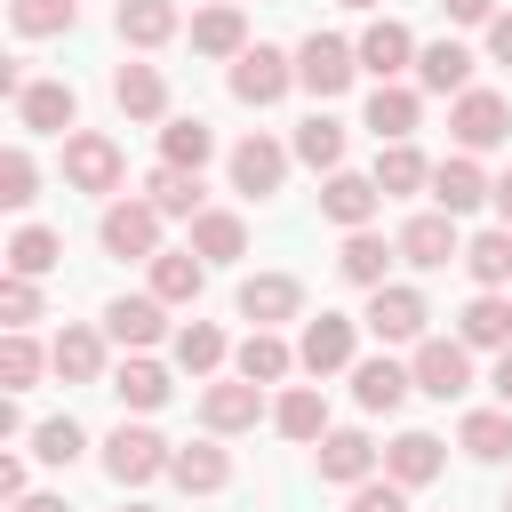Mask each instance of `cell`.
I'll use <instances>...</instances> for the list:
<instances>
[{
    "mask_svg": "<svg viewBox=\"0 0 512 512\" xmlns=\"http://www.w3.org/2000/svg\"><path fill=\"white\" fill-rule=\"evenodd\" d=\"M144 200H152L160 216H200V176H192V168H152V176H144Z\"/></svg>",
    "mask_w": 512,
    "mask_h": 512,
    "instance_id": "42",
    "label": "cell"
},
{
    "mask_svg": "<svg viewBox=\"0 0 512 512\" xmlns=\"http://www.w3.org/2000/svg\"><path fill=\"white\" fill-rule=\"evenodd\" d=\"M176 368H184V376H216V368H224V328H216V320L176 328Z\"/></svg>",
    "mask_w": 512,
    "mask_h": 512,
    "instance_id": "43",
    "label": "cell"
},
{
    "mask_svg": "<svg viewBox=\"0 0 512 512\" xmlns=\"http://www.w3.org/2000/svg\"><path fill=\"white\" fill-rule=\"evenodd\" d=\"M296 160H304V168H328V176H336V168H344V120L312 112V120L296 128Z\"/></svg>",
    "mask_w": 512,
    "mask_h": 512,
    "instance_id": "40",
    "label": "cell"
},
{
    "mask_svg": "<svg viewBox=\"0 0 512 512\" xmlns=\"http://www.w3.org/2000/svg\"><path fill=\"white\" fill-rule=\"evenodd\" d=\"M352 512H408V488L400 480H360L352 488Z\"/></svg>",
    "mask_w": 512,
    "mask_h": 512,
    "instance_id": "49",
    "label": "cell"
},
{
    "mask_svg": "<svg viewBox=\"0 0 512 512\" xmlns=\"http://www.w3.org/2000/svg\"><path fill=\"white\" fill-rule=\"evenodd\" d=\"M32 184H40L32 152H24V144H8V152H0V200H8V208H24V200H32Z\"/></svg>",
    "mask_w": 512,
    "mask_h": 512,
    "instance_id": "47",
    "label": "cell"
},
{
    "mask_svg": "<svg viewBox=\"0 0 512 512\" xmlns=\"http://www.w3.org/2000/svg\"><path fill=\"white\" fill-rule=\"evenodd\" d=\"M232 8H240V0H232Z\"/></svg>",
    "mask_w": 512,
    "mask_h": 512,
    "instance_id": "58",
    "label": "cell"
},
{
    "mask_svg": "<svg viewBox=\"0 0 512 512\" xmlns=\"http://www.w3.org/2000/svg\"><path fill=\"white\" fill-rule=\"evenodd\" d=\"M168 480H176L184 496H216V488L232 480V456H224L216 440H184V448L168 456Z\"/></svg>",
    "mask_w": 512,
    "mask_h": 512,
    "instance_id": "17",
    "label": "cell"
},
{
    "mask_svg": "<svg viewBox=\"0 0 512 512\" xmlns=\"http://www.w3.org/2000/svg\"><path fill=\"white\" fill-rule=\"evenodd\" d=\"M504 512H512V496H504Z\"/></svg>",
    "mask_w": 512,
    "mask_h": 512,
    "instance_id": "57",
    "label": "cell"
},
{
    "mask_svg": "<svg viewBox=\"0 0 512 512\" xmlns=\"http://www.w3.org/2000/svg\"><path fill=\"white\" fill-rule=\"evenodd\" d=\"M488 192H496V184L480 176V160H472V152H448V160L432 168V200H440L448 216H464V208H480Z\"/></svg>",
    "mask_w": 512,
    "mask_h": 512,
    "instance_id": "20",
    "label": "cell"
},
{
    "mask_svg": "<svg viewBox=\"0 0 512 512\" xmlns=\"http://www.w3.org/2000/svg\"><path fill=\"white\" fill-rule=\"evenodd\" d=\"M376 176H352V168H336L328 184H320V216L328 224H344V232H368V216H376Z\"/></svg>",
    "mask_w": 512,
    "mask_h": 512,
    "instance_id": "12",
    "label": "cell"
},
{
    "mask_svg": "<svg viewBox=\"0 0 512 512\" xmlns=\"http://www.w3.org/2000/svg\"><path fill=\"white\" fill-rule=\"evenodd\" d=\"M456 448H464V456H480V464L512 456V408H472V416L456 424Z\"/></svg>",
    "mask_w": 512,
    "mask_h": 512,
    "instance_id": "32",
    "label": "cell"
},
{
    "mask_svg": "<svg viewBox=\"0 0 512 512\" xmlns=\"http://www.w3.org/2000/svg\"><path fill=\"white\" fill-rule=\"evenodd\" d=\"M488 200H496V216H504V232H512V168L496 176V192H488Z\"/></svg>",
    "mask_w": 512,
    "mask_h": 512,
    "instance_id": "52",
    "label": "cell"
},
{
    "mask_svg": "<svg viewBox=\"0 0 512 512\" xmlns=\"http://www.w3.org/2000/svg\"><path fill=\"white\" fill-rule=\"evenodd\" d=\"M296 88V56H280V48H248V56H232V96L240 104H280Z\"/></svg>",
    "mask_w": 512,
    "mask_h": 512,
    "instance_id": "6",
    "label": "cell"
},
{
    "mask_svg": "<svg viewBox=\"0 0 512 512\" xmlns=\"http://www.w3.org/2000/svg\"><path fill=\"white\" fill-rule=\"evenodd\" d=\"M392 248H400V256H408V264H424V272H440V264H448V256H456V264H464V240H456V216H448V208H424V216H408V224H400V240H392Z\"/></svg>",
    "mask_w": 512,
    "mask_h": 512,
    "instance_id": "8",
    "label": "cell"
},
{
    "mask_svg": "<svg viewBox=\"0 0 512 512\" xmlns=\"http://www.w3.org/2000/svg\"><path fill=\"white\" fill-rule=\"evenodd\" d=\"M320 480H336V488L376 480V440H368V432H328V440H320Z\"/></svg>",
    "mask_w": 512,
    "mask_h": 512,
    "instance_id": "21",
    "label": "cell"
},
{
    "mask_svg": "<svg viewBox=\"0 0 512 512\" xmlns=\"http://www.w3.org/2000/svg\"><path fill=\"white\" fill-rule=\"evenodd\" d=\"M296 368H312V376H336V368H352V320H344V312H320V320H304Z\"/></svg>",
    "mask_w": 512,
    "mask_h": 512,
    "instance_id": "14",
    "label": "cell"
},
{
    "mask_svg": "<svg viewBox=\"0 0 512 512\" xmlns=\"http://www.w3.org/2000/svg\"><path fill=\"white\" fill-rule=\"evenodd\" d=\"M192 256H200V264H232V256H248V224H240L232 208H200V216H192Z\"/></svg>",
    "mask_w": 512,
    "mask_h": 512,
    "instance_id": "25",
    "label": "cell"
},
{
    "mask_svg": "<svg viewBox=\"0 0 512 512\" xmlns=\"http://www.w3.org/2000/svg\"><path fill=\"white\" fill-rule=\"evenodd\" d=\"M0 312H8V328H24V320H40V288L8 272V280H0Z\"/></svg>",
    "mask_w": 512,
    "mask_h": 512,
    "instance_id": "48",
    "label": "cell"
},
{
    "mask_svg": "<svg viewBox=\"0 0 512 512\" xmlns=\"http://www.w3.org/2000/svg\"><path fill=\"white\" fill-rule=\"evenodd\" d=\"M112 24L128 48H160V40H176V0H120Z\"/></svg>",
    "mask_w": 512,
    "mask_h": 512,
    "instance_id": "33",
    "label": "cell"
},
{
    "mask_svg": "<svg viewBox=\"0 0 512 512\" xmlns=\"http://www.w3.org/2000/svg\"><path fill=\"white\" fill-rule=\"evenodd\" d=\"M96 240H104V256H160V208L152 200H120V208H104V224H96Z\"/></svg>",
    "mask_w": 512,
    "mask_h": 512,
    "instance_id": "7",
    "label": "cell"
},
{
    "mask_svg": "<svg viewBox=\"0 0 512 512\" xmlns=\"http://www.w3.org/2000/svg\"><path fill=\"white\" fill-rule=\"evenodd\" d=\"M80 448H88V432H80L72 416H48V424H32V456H40V464H72Z\"/></svg>",
    "mask_w": 512,
    "mask_h": 512,
    "instance_id": "46",
    "label": "cell"
},
{
    "mask_svg": "<svg viewBox=\"0 0 512 512\" xmlns=\"http://www.w3.org/2000/svg\"><path fill=\"white\" fill-rule=\"evenodd\" d=\"M40 368H56V360H48V352H40L24 328H8V344H0V384H8V392H24Z\"/></svg>",
    "mask_w": 512,
    "mask_h": 512,
    "instance_id": "45",
    "label": "cell"
},
{
    "mask_svg": "<svg viewBox=\"0 0 512 512\" xmlns=\"http://www.w3.org/2000/svg\"><path fill=\"white\" fill-rule=\"evenodd\" d=\"M440 464H448V448H440L432 432H400V440L384 448V480H400V488H424V480H440Z\"/></svg>",
    "mask_w": 512,
    "mask_h": 512,
    "instance_id": "22",
    "label": "cell"
},
{
    "mask_svg": "<svg viewBox=\"0 0 512 512\" xmlns=\"http://www.w3.org/2000/svg\"><path fill=\"white\" fill-rule=\"evenodd\" d=\"M16 120H24L32 136H64V128L80 120V96H72L64 80H32V88L16 96Z\"/></svg>",
    "mask_w": 512,
    "mask_h": 512,
    "instance_id": "15",
    "label": "cell"
},
{
    "mask_svg": "<svg viewBox=\"0 0 512 512\" xmlns=\"http://www.w3.org/2000/svg\"><path fill=\"white\" fill-rule=\"evenodd\" d=\"M208 152H216V136H208V120H168L160 128V168H208Z\"/></svg>",
    "mask_w": 512,
    "mask_h": 512,
    "instance_id": "36",
    "label": "cell"
},
{
    "mask_svg": "<svg viewBox=\"0 0 512 512\" xmlns=\"http://www.w3.org/2000/svg\"><path fill=\"white\" fill-rule=\"evenodd\" d=\"M352 72H360V56H352V40H336V32H312V40L296 48V88H312L320 104H328V96H344V88H352Z\"/></svg>",
    "mask_w": 512,
    "mask_h": 512,
    "instance_id": "3",
    "label": "cell"
},
{
    "mask_svg": "<svg viewBox=\"0 0 512 512\" xmlns=\"http://www.w3.org/2000/svg\"><path fill=\"white\" fill-rule=\"evenodd\" d=\"M128 512H152V504H128Z\"/></svg>",
    "mask_w": 512,
    "mask_h": 512,
    "instance_id": "56",
    "label": "cell"
},
{
    "mask_svg": "<svg viewBox=\"0 0 512 512\" xmlns=\"http://www.w3.org/2000/svg\"><path fill=\"white\" fill-rule=\"evenodd\" d=\"M192 48H200V56H248V24H240V8H232V0L200 8V16H192Z\"/></svg>",
    "mask_w": 512,
    "mask_h": 512,
    "instance_id": "28",
    "label": "cell"
},
{
    "mask_svg": "<svg viewBox=\"0 0 512 512\" xmlns=\"http://www.w3.org/2000/svg\"><path fill=\"white\" fill-rule=\"evenodd\" d=\"M416 88H400V80H376V96H368V128H376V144H408L416 136Z\"/></svg>",
    "mask_w": 512,
    "mask_h": 512,
    "instance_id": "24",
    "label": "cell"
},
{
    "mask_svg": "<svg viewBox=\"0 0 512 512\" xmlns=\"http://www.w3.org/2000/svg\"><path fill=\"white\" fill-rule=\"evenodd\" d=\"M56 264H64V240H56L48 224H24V232L8 240V272H16V280H40V272H56Z\"/></svg>",
    "mask_w": 512,
    "mask_h": 512,
    "instance_id": "37",
    "label": "cell"
},
{
    "mask_svg": "<svg viewBox=\"0 0 512 512\" xmlns=\"http://www.w3.org/2000/svg\"><path fill=\"white\" fill-rule=\"evenodd\" d=\"M448 128H456V152H496L512 136V104L496 88H464L456 112H448Z\"/></svg>",
    "mask_w": 512,
    "mask_h": 512,
    "instance_id": "4",
    "label": "cell"
},
{
    "mask_svg": "<svg viewBox=\"0 0 512 512\" xmlns=\"http://www.w3.org/2000/svg\"><path fill=\"white\" fill-rule=\"evenodd\" d=\"M352 56H360V72H376V80H400L408 64H416V40H408V24H392V16H376L360 40H352Z\"/></svg>",
    "mask_w": 512,
    "mask_h": 512,
    "instance_id": "11",
    "label": "cell"
},
{
    "mask_svg": "<svg viewBox=\"0 0 512 512\" xmlns=\"http://www.w3.org/2000/svg\"><path fill=\"white\" fill-rule=\"evenodd\" d=\"M464 272H472L480 288H512V232L496 224V232H480V240H464Z\"/></svg>",
    "mask_w": 512,
    "mask_h": 512,
    "instance_id": "39",
    "label": "cell"
},
{
    "mask_svg": "<svg viewBox=\"0 0 512 512\" xmlns=\"http://www.w3.org/2000/svg\"><path fill=\"white\" fill-rule=\"evenodd\" d=\"M168 456H176V448H168L152 424H120V432L104 440V472H112L120 488H144V480H160V472H168Z\"/></svg>",
    "mask_w": 512,
    "mask_h": 512,
    "instance_id": "2",
    "label": "cell"
},
{
    "mask_svg": "<svg viewBox=\"0 0 512 512\" xmlns=\"http://www.w3.org/2000/svg\"><path fill=\"white\" fill-rule=\"evenodd\" d=\"M272 424H280V440H328V400L312 384H296V392H280Z\"/></svg>",
    "mask_w": 512,
    "mask_h": 512,
    "instance_id": "35",
    "label": "cell"
},
{
    "mask_svg": "<svg viewBox=\"0 0 512 512\" xmlns=\"http://www.w3.org/2000/svg\"><path fill=\"white\" fill-rule=\"evenodd\" d=\"M280 176H288V152L272 144V136H248V144H232V192H280Z\"/></svg>",
    "mask_w": 512,
    "mask_h": 512,
    "instance_id": "19",
    "label": "cell"
},
{
    "mask_svg": "<svg viewBox=\"0 0 512 512\" xmlns=\"http://www.w3.org/2000/svg\"><path fill=\"white\" fill-rule=\"evenodd\" d=\"M8 16H16L24 40H48V32H72L80 24V0H8Z\"/></svg>",
    "mask_w": 512,
    "mask_h": 512,
    "instance_id": "44",
    "label": "cell"
},
{
    "mask_svg": "<svg viewBox=\"0 0 512 512\" xmlns=\"http://www.w3.org/2000/svg\"><path fill=\"white\" fill-rule=\"evenodd\" d=\"M488 56H496V64H512V16H496V24H488Z\"/></svg>",
    "mask_w": 512,
    "mask_h": 512,
    "instance_id": "51",
    "label": "cell"
},
{
    "mask_svg": "<svg viewBox=\"0 0 512 512\" xmlns=\"http://www.w3.org/2000/svg\"><path fill=\"white\" fill-rule=\"evenodd\" d=\"M120 176H128V160H120L112 136H96V128L64 136V184H72V192H112Z\"/></svg>",
    "mask_w": 512,
    "mask_h": 512,
    "instance_id": "5",
    "label": "cell"
},
{
    "mask_svg": "<svg viewBox=\"0 0 512 512\" xmlns=\"http://www.w3.org/2000/svg\"><path fill=\"white\" fill-rule=\"evenodd\" d=\"M200 280H208V264H200L192 248H160V256H152V296H160V304H192Z\"/></svg>",
    "mask_w": 512,
    "mask_h": 512,
    "instance_id": "29",
    "label": "cell"
},
{
    "mask_svg": "<svg viewBox=\"0 0 512 512\" xmlns=\"http://www.w3.org/2000/svg\"><path fill=\"white\" fill-rule=\"evenodd\" d=\"M408 376H416V392H432V400H464V392H472V344H464V336H424L416 360H408Z\"/></svg>",
    "mask_w": 512,
    "mask_h": 512,
    "instance_id": "1",
    "label": "cell"
},
{
    "mask_svg": "<svg viewBox=\"0 0 512 512\" xmlns=\"http://www.w3.org/2000/svg\"><path fill=\"white\" fill-rule=\"evenodd\" d=\"M104 336H112V344H128V352L160 344V336H168V320H160V296H112V304H104Z\"/></svg>",
    "mask_w": 512,
    "mask_h": 512,
    "instance_id": "16",
    "label": "cell"
},
{
    "mask_svg": "<svg viewBox=\"0 0 512 512\" xmlns=\"http://www.w3.org/2000/svg\"><path fill=\"white\" fill-rule=\"evenodd\" d=\"M112 392H120L128 408H168V392H176V384H168V368H160V360L128 352V360L112 368Z\"/></svg>",
    "mask_w": 512,
    "mask_h": 512,
    "instance_id": "31",
    "label": "cell"
},
{
    "mask_svg": "<svg viewBox=\"0 0 512 512\" xmlns=\"http://www.w3.org/2000/svg\"><path fill=\"white\" fill-rule=\"evenodd\" d=\"M296 312H304V288H296V272H256V280H240V320L272 328V320H296Z\"/></svg>",
    "mask_w": 512,
    "mask_h": 512,
    "instance_id": "13",
    "label": "cell"
},
{
    "mask_svg": "<svg viewBox=\"0 0 512 512\" xmlns=\"http://www.w3.org/2000/svg\"><path fill=\"white\" fill-rule=\"evenodd\" d=\"M408 384H416V376H408L400 360H360V368H352V400H360L368 416H392V408L408 400Z\"/></svg>",
    "mask_w": 512,
    "mask_h": 512,
    "instance_id": "26",
    "label": "cell"
},
{
    "mask_svg": "<svg viewBox=\"0 0 512 512\" xmlns=\"http://www.w3.org/2000/svg\"><path fill=\"white\" fill-rule=\"evenodd\" d=\"M416 80H424L432 96H464V88H472V48H464V40H432V48H416Z\"/></svg>",
    "mask_w": 512,
    "mask_h": 512,
    "instance_id": "23",
    "label": "cell"
},
{
    "mask_svg": "<svg viewBox=\"0 0 512 512\" xmlns=\"http://www.w3.org/2000/svg\"><path fill=\"white\" fill-rule=\"evenodd\" d=\"M48 360H56L64 384H96V376H104V336H96V328H64V336L48 344Z\"/></svg>",
    "mask_w": 512,
    "mask_h": 512,
    "instance_id": "30",
    "label": "cell"
},
{
    "mask_svg": "<svg viewBox=\"0 0 512 512\" xmlns=\"http://www.w3.org/2000/svg\"><path fill=\"white\" fill-rule=\"evenodd\" d=\"M424 296L416 288H400V280H384L376 296H368V328H376V344H424Z\"/></svg>",
    "mask_w": 512,
    "mask_h": 512,
    "instance_id": "9",
    "label": "cell"
},
{
    "mask_svg": "<svg viewBox=\"0 0 512 512\" xmlns=\"http://www.w3.org/2000/svg\"><path fill=\"white\" fill-rule=\"evenodd\" d=\"M264 416V384H248V376H232V384H208L200 392V424L224 440V432H248Z\"/></svg>",
    "mask_w": 512,
    "mask_h": 512,
    "instance_id": "10",
    "label": "cell"
},
{
    "mask_svg": "<svg viewBox=\"0 0 512 512\" xmlns=\"http://www.w3.org/2000/svg\"><path fill=\"white\" fill-rule=\"evenodd\" d=\"M16 512H64V496H16Z\"/></svg>",
    "mask_w": 512,
    "mask_h": 512,
    "instance_id": "54",
    "label": "cell"
},
{
    "mask_svg": "<svg viewBox=\"0 0 512 512\" xmlns=\"http://www.w3.org/2000/svg\"><path fill=\"white\" fill-rule=\"evenodd\" d=\"M344 8H376V0H344Z\"/></svg>",
    "mask_w": 512,
    "mask_h": 512,
    "instance_id": "55",
    "label": "cell"
},
{
    "mask_svg": "<svg viewBox=\"0 0 512 512\" xmlns=\"http://www.w3.org/2000/svg\"><path fill=\"white\" fill-rule=\"evenodd\" d=\"M112 104H120L128 120H160V112H168V80H160L152 64H120V72H112Z\"/></svg>",
    "mask_w": 512,
    "mask_h": 512,
    "instance_id": "27",
    "label": "cell"
},
{
    "mask_svg": "<svg viewBox=\"0 0 512 512\" xmlns=\"http://www.w3.org/2000/svg\"><path fill=\"white\" fill-rule=\"evenodd\" d=\"M392 256H400V248H384L376 232H352V240H344V256H336V272H344L352 288H368V296H376V288H384V264H392Z\"/></svg>",
    "mask_w": 512,
    "mask_h": 512,
    "instance_id": "38",
    "label": "cell"
},
{
    "mask_svg": "<svg viewBox=\"0 0 512 512\" xmlns=\"http://www.w3.org/2000/svg\"><path fill=\"white\" fill-rule=\"evenodd\" d=\"M448 24H496V0H440Z\"/></svg>",
    "mask_w": 512,
    "mask_h": 512,
    "instance_id": "50",
    "label": "cell"
},
{
    "mask_svg": "<svg viewBox=\"0 0 512 512\" xmlns=\"http://www.w3.org/2000/svg\"><path fill=\"white\" fill-rule=\"evenodd\" d=\"M416 184H432V160H424L416 144H384V152H376V192L392 200V192H416Z\"/></svg>",
    "mask_w": 512,
    "mask_h": 512,
    "instance_id": "41",
    "label": "cell"
},
{
    "mask_svg": "<svg viewBox=\"0 0 512 512\" xmlns=\"http://www.w3.org/2000/svg\"><path fill=\"white\" fill-rule=\"evenodd\" d=\"M456 336H464L472 352H512V296H496V288H480V296L464 304V320H456Z\"/></svg>",
    "mask_w": 512,
    "mask_h": 512,
    "instance_id": "18",
    "label": "cell"
},
{
    "mask_svg": "<svg viewBox=\"0 0 512 512\" xmlns=\"http://www.w3.org/2000/svg\"><path fill=\"white\" fill-rule=\"evenodd\" d=\"M232 368H240L248 384H280V376L296 368V352H288V344H280L272 328H248V344L232 352Z\"/></svg>",
    "mask_w": 512,
    "mask_h": 512,
    "instance_id": "34",
    "label": "cell"
},
{
    "mask_svg": "<svg viewBox=\"0 0 512 512\" xmlns=\"http://www.w3.org/2000/svg\"><path fill=\"white\" fill-rule=\"evenodd\" d=\"M488 384H496V400L512 408V352H496V376H488Z\"/></svg>",
    "mask_w": 512,
    "mask_h": 512,
    "instance_id": "53",
    "label": "cell"
}]
</instances>
